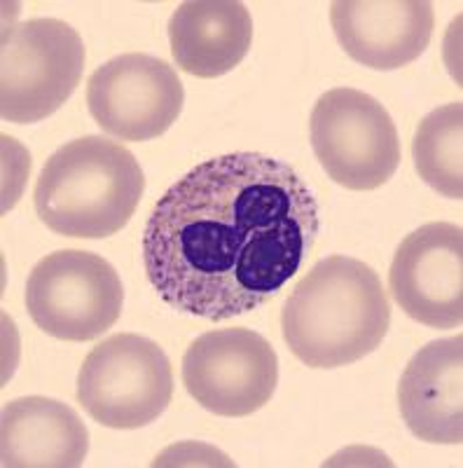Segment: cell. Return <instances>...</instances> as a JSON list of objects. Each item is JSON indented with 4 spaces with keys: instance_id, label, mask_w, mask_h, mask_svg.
Returning <instances> with one entry per match:
<instances>
[{
    "instance_id": "1",
    "label": "cell",
    "mask_w": 463,
    "mask_h": 468,
    "mask_svg": "<svg viewBox=\"0 0 463 468\" xmlns=\"http://www.w3.org/2000/svg\"><path fill=\"white\" fill-rule=\"evenodd\" d=\"M321 232L319 202L288 162L229 153L178 178L143 229L148 282L178 314L229 321L300 271Z\"/></svg>"
},
{
    "instance_id": "2",
    "label": "cell",
    "mask_w": 463,
    "mask_h": 468,
    "mask_svg": "<svg viewBox=\"0 0 463 468\" xmlns=\"http://www.w3.org/2000/svg\"><path fill=\"white\" fill-rule=\"evenodd\" d=\"M391 300L377 271L349 256L316 262L288 295L281 333L288 349L316 370L344 367L382 346Z\"/></svg>"
},
{
    "instance_id": "3",
    "label": "cell",
    "mask_w": 463,
    "mask_h": 468,
    "mask_svg": "<svg viewBox=\"0 0 463 468\" xmlns=\"http://www.w3.org/2000/svg\"><path fill=\"white\" fill-rule=\"evenodd\" d=\"M143 190V169L132 150L101 136H82L45 162L33 204L52 232L106 239L132 220Z\"/></svg>"
},
{
    "instance_id": "4",
    "label": "cell",
    "mask_w": 463,
    "mask_h": 468,
    "mask_svg": "<svg viewBox=\"0 0 463 468\" xmlns=\"http://www.w3.org/2000/svg\"><path fill=\"white\" fill-rule=\"evenodd\" d=\"M87 49L80 33L52 16L15 24L0 48V115L33 124L54 115L78 90Z\"/></svg>"
},
{
    "instance_id": "5",
    "label": "cell",
    "mask_w": 463,
    "mask_h": 468,
    "mask_svg": "<svg viewBox=\"0 0 463 468\" xmlns=\"http://www.w3.org/2000/svg\"><path fill=\"white\" fill-rule=\"evenodd\" d=\"M75 396L87 415L106 429H143L169 408L171 361L150 337L118 333L87 354Z\"/></svg>"
},
{
    "instance_id": "6",
    "label": "cell",
    "mask_w": 463,
    "mask_h": 468,
    "mask_svg": "<svg viewBox=\"0 0 463 468\" xmlns=\"http://www.w3.org/2000/svg\"><path fill=\"white\" fill-rule=\"evenodd\" d=\"M309 136L325 174L346 190H377L400 166L394 117L374 96L353 87L319 96L309 117Z\"/></svg>"
},
{
    "instance_id": "7",
    "label": "cell",
    "mask_w": 463,
    "mask_h": 468,
    "mask_svg": "<svg viewBox=\"0 0 463 468\" xmlns=\"http://www.w3.org/2000/svg\"><path fill=\"white\" fill-rule=\"evenodd\" d=\"M28 316L49 337L87 342L118 324L124 288L118 270L89 250H54L28 274Z\"/></svg>"
},
{
    "instance_id": "8",
    "label": "cell",
    "mask_w": 463,
    "mask_h": 468,
    "mask_svg": "<svg viewBox=\"0 0 463 468\" xmlns=\"http://www.w3.org/2000/svg\"><path fill=\"white\" fill-rule=\"evenodd\" d=\"M181 378L187 394L208 412L248 417L272 400L279 358L256 330H208L183 354Z\"/></svg>"
},
{
    "instance_id": "9",
    "label": "cell",
    "mask_w": 463,
    "mask_h": 468,
    "mask_svg": "<svg viewBox=\"0 0 463 468\" xmlns=\"http://www.w3.org/2000/svg\"><path fill=\"white\" fill-rule=\"evenodd\" d=\"M185 103L176 69L164 58L129 52L101 64L87 80L94 122L120 141H153L169 132Z\"/></svg>"
},
{
    "instance_id": "10",
    "label": "cell",
    "mask_w": 463,
    "mask_h": 468,
    "mask_svg": "<svg viewBox=\"0 0 463 468\" xmlns=\"http://www.w3.org/2000/svg\"><path fill=\"white\" fill-rule=\"evenodd\" d=\"M395 304L428 328H458L463 321V229L426 223L407 234L389 271Z\"/></svg>"
},
{
    "instance_id": "11",
    "label": "cell",
    "mask_w": 463,
    "mask_h": 468,
    "mask_svg": "<svg viewBox=\"0 0 463 468\" xmlns=\"http://www.w3.org/2000/svg\"><path fill=\"white\" fill-rule=\"evenodd\" d=\"M331 24L353 61L373 70H398L426 52L436 12L426 0H337Z\"/></svg>"
},
{
    "instance_id": "12",
    "label": "cell",
    "mask_w": 463,
    "mask_h": 468,
    "mask_svg": "<svg viewBox=\"0 0 463 468\" xmlns=\"http://www.w3.org/2000/svg\"><path fill=\"white\" fill-rule=\"evenodd\" d=\"M405 424L419 441L433 445L463 442V337L421 346L398 384Z\"/></svg>"
},
{
    "instance_id": "13",
    "label": "cell",
    "mask_w": 463,
    "mask_h": 468,
    "mask_svg": "<svg viewBox=\"0 0 463 468\" xmlns=\"http://www.w3.org/2000/svg\"><path fill=\"white\" fill-rule=\"evenodd\" d=\"M89 452V431L73 408L26 396L3 408L0 463L5 468H75Z\"/></svg>"
},
{
    "instance_id": "14",
    "label": "cell",
    "mask_w": 463,
    "mask_h": 468,
    "mask_svg": "<svg viewBox=\"0 0 463 468\" xmlns=\"http://www.w3.org/2000/svg\"><path fill=\"white\" fill-rule=\"evenodd\" d=\"M174 61L192 78H220L235 70L253 43V19L237 0H187L169 19Z\"/></svg>"
},
{
    "instance_id": "15",
    "label": "cell",
    "mask_w": 463,
    "mask_h": 468,
    "mask_svg": "<svg viewBox=\"0 0 463 468\" xmlns=\"http://www.w3.org/2000/svg\"><path fill=\"white\" fill-rule=\"evenodd\" d=\"M419 178L442 197L463 199V106L447 103L428 112L412 141Z\"/></svg>"
}]
</instances>
